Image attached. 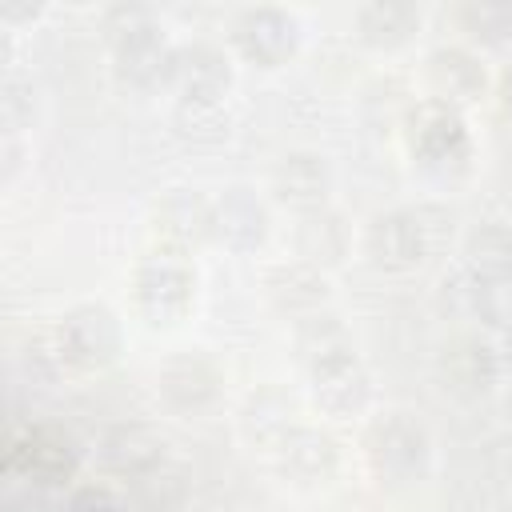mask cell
I'll use <instances>...</instances> for the list:
<instances>
[{
	"label": "cell",
	"mask_w": 512,
	"mask_h": 512,
	"mask_svg": "<svg viewBox=\"0 0 512 512\" xmlns=\"http://www.w3.org/2000/svg\"><path fill=\"white\" fill-rule=\"evenodd\" d=\"M404 148L412 168H420L432 180H456L472 168V132L464 124V112L436 104V100H420L408 108L404 116Z\"/></svg>",
	"instance_id": "5"
},
{
	"label": "cell",
	"mask_w": 512,
	"mask_h": 512,
	"mask_svg": "<svg viewBox=\"0 0 512 512\" xmlns=\"http://www.w3.org/2000/svg\"><path fill=\"white\" fill-rule=\"evenodd\" d=\"M264 296L284 320L296 324L304 316H316V312L332 308V280H328L324 268L292 256V260H280L264 272Z\"/></svg>",
	"instance_id": "16"
},
{
	"label": "cell",
	"mask_w": 512,
	"mask_h": 512,
	"mask_svg": "<svg viewBox=\"0 0 512 512\" xmlns=\"http://www.w3.org/2000/svg\"><path fill=\"white\" fill-rule=\"evenodd\" d=\"M200 296V272L192 252L152 244L132 268V304L152 328H176L192 316Z\"/></svg>",
	"instance_id": "3"
},
{
	"label": "cell",
	"mask_w": 512,
	"mask_h": 512,
	"mask_svg": "<svg viewBox=\"0 0 512 512\" xmlns=\"http://www.w3.org/2000/svg\"><path fill=\"white\" fill-rule=\"evenodd\" d=\"M156 388H160V400H164L172 412L196 416V412H208V408L220 400L224 372L216 368L212 356H204V352H184V356L164 360V368H160V376H156Z\"/></svg>",
	"instance_id": "17"
},
{
	"label": "cell",
	"mask_w": 512,
	"mask_h": 512,
	"mask_svg": "<svg viewBox=\"0 0 512 512\" xmlns=\"http://www.w3.org/2000/svg\"><path fill=\"white\" fill-rule=\"evenodd\" d=\"M460 268L480 284H512V224H472L460 240Z\"/></svg>",
	"instance_id": "20"
},
{
	"label": "cell",
	"mask_w": 512,
	"mask_h": 512,
	"mask_svg": "<svg viewBox=\"0 0 512 512\" xmlns=\"http://www.w3.org/2000/svg\"><path fill=\"white\" fill-rule=\"evenodd\" d=\"M268 464L276 468V476L284 484L316 492V488H328L340 476V440L324 424L296 420L280 436V444L268 452Z\"/></svg>",
	"instance_id": "10"
},
{
	"label": "cell",
	"mask_w": 512,
	"mask_h": 512,
	"mask_svg": "<svg viewBox=\"0 0 512 512\" xmlns=\"http://www.w3.org/2000/svg\"><path fill=\"white\" fill-rule=\"evenodd\" d=\"M300 44H304V24L284 4L240 8L228 24V48L260 72H276V68L292 64L300 56Z\"/></svg>",
	"instance_id": "8"
},
{
	"label": "cell",
	"mask_w": 512,
	"mask_h": 512,
	"mask_svg": "<svg viewBox=\"0 0 512 512\" xmlns=\"http://www.w3.org/2000/svg\"><path fill=\"white\" fill-rule=\"evenodd\" d=\"M268 200L292 216L332 208V164L316 148H288L268 168Z\"/></svg>",
	"instance_id": "13"
},
{
	"label": "cell",
	"mask_w": 512,
	"mask_h": 512,
	"mask_svg": "<svg viewBox=\"0 0 512 512\" xmlns=\"http://www.w3.org/2000/svg\"><path fill=\"white\" fill-rule=\"evenodd\" d=\"M172 52L164 24L144 8H112L108 12V56L112 76L128 92H156L168 88Z\"/></svg>",
	"instance_id": "2"
},
{
	"label": "cell",
	"mask_w": 512,
	"mask_h": 512,
	"mask_svg": "<svg viewBox=\"0 0 512 512\" xmlns=\"http://www.w3.org/2000/svg\"><path fill=\"white\" fill-rule=\"evenodd\" d=\"M172 124H176V136L184 144H192V148H216V144L228 140L224 104H184V100H176Z\"/></svg>",
	"instance_id": "25"
},
{
	"label": "cell",
	"mask_w": 512,
	"mask_h": 512,
	"mask_svg": "<svg viewBox=\"0 0 512 512\" xmlns=\"http://www.w3.org/2000/svg\"><path fill=\"white\" fill-rule=\"evenodd\" d=\"M296 256L316 264V268H332L352 252V224L336 212V208H320L312 216H296V232H292Z\"/></svg>",
	"instance_id": "22"
},
{
	"label": "cell",
	"mask_w": 512,
	"mask_h": 512,
	"mask_svg": "<svg viewBox=\"0 0 512 512\" xmlns=\"http://www.w3.org/2000/svg\"><path fill=\"white\" fill-rule=\"evenodd\" d=\"M352 28L368 52L392 56V52H404L420 36L424 8L412 0H368L352 12Z\"/></svg>",
	"instance_id": "19"
},
{
	"label": "cell",
	"mask_w": 512,
	"mask_h": 512,
	"mask_svg": "<svg viewBox=\"0 0 512 512\" xmlns=\"http://www.w3.org/2000/svg\"><path fill=\"white\" fill-rule=\"evenodd\" d=\"M492 100H496L500 116H504V120H512V60H504V64H500V72L492 76Z\"/></svg>",
	"instance_id": "28"
},
{
	"label": "cell",
	"mask_w": 512,
	"mask_h": 512,
	"mask_svg": "<svg viewBox=\"0 0 512 512\" xmlns=\"http://www.w3.org/2000/svg\"><path fill=\"white\" fill-rule=\"evenodd\" d=\"M40 8H32V4H0V20L8 24V28H16V24H24V20H32Z\"/></svg>",
	"instance_id": "29"
},
{
	"label": "cell",
	"mask_w": 512,
	"mask_h": 512,
	"mask_svg": "<svg viewBox=\"0 0 512 512\" xmlns=\"http://www.w3.org/2000/svg\"><path fill=\"white\" fill-rule=\"evenodd\" d=\"M436 376H440L444 392H452L456 400H480V396H492L504 384L492 340H488L484 328L448 332L436 348Z\"/></svg>",
	"instance_id": "11"
},
{
	"label": "cell",
	"mask_w": 512,
	"mask_h": 512,
	"mask_svg": "<svg viewBox=\"0 0 512 512\" xmlns=\"http://www.w3.org/2000/svg\"><path fill=\"white\" fill-rule=\"evenodd\" d=\"M268 232H272V208L256 188L232 184L220 196H212V244L236 256H252L256 248H264Z\"/></svg>",
	"instance_id": "15"
},
{
	"label": "cell",
	"mask_w": 512,
	"mask_h": 512,
	"mask_svg": "<svg viewBox=\"0 0 512 512\" xmlns=\"http://www.w3.org/2000/svg\"><path fill=\"white\" fill-rule=\"evenodd\" d=\"M84 448L60 424H24L8 436L4 468L36 488H68L80 476Z\"/></svg>",
	"instance_id": "7"
},
{
	"label": "cell",
	"mask_w": 512,
	"mask_h": 512,
	"mask_svg": "<svg viewBox=\"0 0 512 512\" xmlns=\"http://www.w3.org/2000/svg\"><path fill=\"white\" fill-rule=\"evenodd\" d=\"M100 456L120 476H144V472H152L164 460V440L152 428H144V424H116L104 436Z\"/></svg>",
	"instance_id": "24"
},
{
	"label": "cell",
	"mask_w": 512,
	"mask_h": 512,
	"mask_svg": "<svg viewBox=\"0 0 512 512\" xmlns=\"http://www.w3.org/2000/svg\"><path fill=\"white\" fill-rule=\"evenodd\" d=\"M488 96H492V72L476 48L436 44L424 56V100H436V104L464 112Z\"/></svg>",
	"instance_id": "12"
},
{
	"label": "cell",
	"mask_w": 512,
	"mask_h": 512,
	"mask_svg": "<svg viewBox=\"0 0 512 512\" xmlns=\"http://www.w3.org/2000/svg\"><path fill=\"white\" fill-rule=\"evenodd\" d=\"M300 364H304V392H308V404L316 408V416L340 424V420L368 412L372 372H368L364 356L356 352L352 336L300 356Z\"/></svg>",
	"instance_id": "4"
},
{
	"label": "cell",
	"mask_w": 512,
	"mask_h": 512,
	"mask_svg": "<svg viewBox=\"0 0 512 512\" xmlns=\"http://www.w3.org/2000/svg\"><path fill=\"white\" fill-rule=\"evenodd\" d=\"M296 420H304L300 408H296V400H292L284 388H276V384L256 388V392L244 400V408H240V432H244V440H248L252 448H260L264 456L280 444V436H284Z\"/></svg>",
	"instance_id": "21"
},
{
	"label": "cell",
	"mask_w": 512,
	"mask_h": 512,
	"mask_svg": "<svg viewBox=\"0 0 512 512\" xmlns=\"http://www.w3.org/2000/svg\"><path fill=\"white\" fill-rule=\"evenodd\" d=\"M504 412L512 416V380H508V396H504Z\"/></svg>",
	"instance_id": "30"
},
{
	"label": "cell",
	"mask_w": 512,
	"mask_h": 512,
	"mask_svg": "<svg viewBox=\"0 0 512 512\" xmlns=\"http://www.w3.org/2000/svg\"><path fill=\"white\" fill-rule=\"evenodd\" d=\"M432 248H436V236L424 208H384L360 232V256L368 260V268L384 276L416 272Z\"/></svg>",
	"instance_id": "9"
},
{
	"label": "cell",
	"mask_w": 512,
	"mask_h": 512,
	"mask_svg": "<svg viewBox=\"0 0 512 512\" xmlns=\"http://www.w3.org/2000/svg\"><path fill=\"white\" fill-rule=\"evenodd\" d=\"M52 352L72 372H100L124 352V324L104 300H84L60 312L52 328Z\"/></svg>",
	"instance_id": "6"
},
{
	"label": "cell",
	"mask_w": 512,
	"mask_h": 512,
	"mask_svg": "<svg viewBox=\"0 0 512 512\" xmlns=\"http://www.w3.org/2000/svg\"><path fill=\"white\" fill-rule=\"evenodd\" d=\"M212 240V200L192 188H168L152 208V244L192 252Z\"/></svg>",
	"instance_id": "18"
},
{
	"label": "cell",
	"mask_w": 512,
	"mask_h": 512,
	"mask_svg": "<svg viewBox=\"0 0 512 512\" xmlns=\"http://www.w3.org/2000/svg\"><path fill=\"white\" fill-rule=\"evenodd\" d=\"M488 340H492V352H496V364H500V376L504 384L512 380V324H500V328H484Z\"/></svg>",
	"instance_id": "27"
},
{
	"label": "cell",
	"mask_w": 512,
	"mask_h": 512,
	"mask_svg": "<svg viewBox=\"0 0 512 512\" xmlns=\"http://www.w3.org/2000/svg\"><path fill=\"white\" fill-rule=\"evenodd\" d=\"M64 512H128V500L112 484L88 480V484H72V492L64 500Z\"/></svg>",
	"instance_id": "26"
},
{
	"label": "cell",
	"mask_w": 512,
	"mask_h": 512,
	"mask_svg": "<svg viewBox=\"0 0 512 512\" xmlns=\"http://www.w3.org/2000/svg\"><path fill=\"white\" fill-rule=\"evenodd\" d=\"M448 20L460 32V44H468L476 52L512 44V4L508 0H460V4H452Z\"/></svg>",
	"instance_id": "23"
},
{
	"label": "cell",
	"mask_w": 512,
	"mask_h": 512,
	"mask_svg": "<svg viewBox=\"0 0 512 512\" xmlns=\"http://www.w3.org/2000/svg\"><path fill=\"white\" fill-rule=\"evenodd\" d=\"M360 460L380 488L388 492L416 488L432 476V460H436L432 432L424 428L420 416L404 408H384L368 416L360 432Z\"/></svg>",
	"instance_id": "1"
},
{
	"label": "cell",
	"mask_w": 512,
	"mask_h": 512,
	"mask_svg": "<svg viewBox=\"0 0 512 512\" xmlns=\"http://www.w3.org/2000/svg\"><path fill=\"white\" fill-rule=\"evenodd\" d=\"M236 80L232 52L216 40H184L172 52L168 92L184 104H224Z\"/></svg>",
	"instance_id": "14"
}]
</instances>
